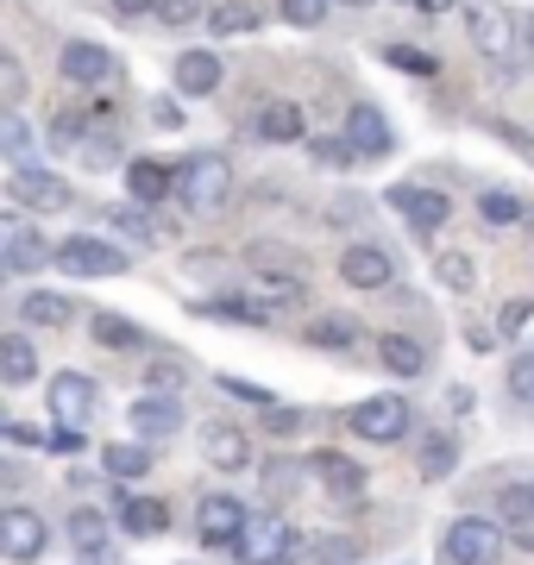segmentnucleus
<instances>
[{
    "label": "nucleus",
    "mask_w": 534,
    "mask_h": 565,
    "mask_svg": "<svg viewBox=\"0 0 534 565\" xmlns=\"http://www.w3.org/2000/svg\"><path fill=\"white\" fill-rule=\"evenodd\" d=\"M177 202L189 214H221L233 202V163L221 151H195V158L177 163Z\"/></svg>",
    "instance_id": "nucleus-1"
},
{
    "label": "nucleus",
    "mask_w": 534,
    "mask_h": 565,
    "mask_svg": "<svg viewBox=\"0 0 534 565\" xmlns=\"http://www.w3.org/2000/svg\"><path fill=\"white\" fill-rule=\"evenodd\" d=\"M246 270H252V302H296L302 296V258L277 239H258L246 252Z\"/></svg>",
    "instance_id": "nucleus-2"
},
{
    "label": "nucleus",
    "mask_w": 534,
    "mask_h": 565,
    "mask_svg": "<svg viewBox=\"0 0 534 565\" xmlns=\"http://www.w3.org/2000/svg\"><path fill=\"white\" fill-rule=\"evenodd\" d=\"M296 546H302V534H296L284 515H252L233 553H239V565H289Z\"/></svg>",
    "instance_id": "nucleus-3"
},
{
    "label": "nucleus",
    "mask_w": 534,
    "mask_h": 565,
    "mask_svg": "<svg viewBox=\"0 0 534 565\" xmlns=\"http://www.w3.org/2000/svg\"><path fill=\"white\" fill-rule=\"evenodd\" d=\"M95 408H102V384L83 377V371H57L51 390H44V415H51L57 427H83Z\"/></svg>",
    "instance_id": "nucleus-4"
},
{
    "label": "nucleus",
    "mask_w": 534,
    "mask_h": 565,
    "mask_svg": "<svg viewBox=\"0 0 534 565\" xmlns=\"http://www.w3.org/2000/svg\"><path fill=\"white\" fill-rule=\"evenodd\" d=\"M503 553V527L491 515H466V522L447 527V541H440V559L447 565H491Z\"/></svg>",
    "instance_id": "nucleus-5"
},
{
    "label": "nucleus",
    "mask_w": 534,
    "mask_h": 565,
    "mask_svg": "<svg viewBox=\"0 0 534 565\" xmlns=\"http://www.w3.org/2000/svg\"><path fill=\"white\" fill-rule=\"evenodd\" d=\"M57 270H70V277H120L132 264H126L120 245L95 239V233H70V239H57Z\"/></svg>",
    "instance_id": "nucleus-6"
},
{
    "label": "nucleus",
    "mask_w": 534,
    "mask_h": 565,
    "mask_svg": "<svg viewBox=\"0 0 534 565\" xmlns=\"http://www.w3.org/2000/svg\"><path fill=\"white\" fill-rule=\"evenodd\" d=\"M346 422H352V434H359V440L396 446L403 434H409V403H403V396H365V403L352 408Z\"/></svg>",
    "instance_id": "nucleus-7"
},
{
    "label": "nucleus",
    "mask_w": 534,
    "mask_h": 565,
    "mask_svg": "<svg viewBox=\"0 0 534 565\" xmlns=\"http://www.w3.org/2000/svg\"><path fill=\"white\" fill-rule=\"evenodd\" d=\"M246 522H252V509L239 503V497L214 490V497H202V509H195V541L202 546H239Z\"/></svg>",
    "instance_id": "nucleus-8"
},
{
    "label": "nucleus",
    "mask_w": 534,
    "mask_h": 565,
    "mask_svg": "<svg viewBox=\"0 0 534 565\" xmlns=\"http://www.w3.org/2000/svg\"><path fill=\"white\" fill-rule=\"evenodd\" d=\"M384 202H391L396 214H403V221H409L415 233H421V239H434V233L447 226V214H452V202L440 195V189H415V182H396Z\"/></svg>",
    "instance_id": "nucleus-9"
},
{
    "label": "nucleus",
    "mask_w": 534,
    "mask_h": 565,
    "mask_svg": "<svg viewBox=\"0 0 534 565\" xmlns=\"http://www.w3.org/2000/svg\"><path fill=\"white\" fill-rule=\"evenodd\" d=\"M44 541H51V527H44L39 509L13 503L7 515H0V546H7V559H13V565H32L44 553Z\"/></svg>",
    "instance_id": "nucleus-10"
},
{
    "label": "nucleus",
    "mask_w": 534,
    "mask_h": 565,
    "mask_svg": "<svg viewBox=\"0 0 534 565\" xmlns=\"http://www.w3.org/2000/svg\"><path fill=\"white\" fill-rule=\"evenodd\" d=\"M63 82H76V88H102V82H114V70H120V57L107 51V44H88V39H70L57 57Z\"/></svg>",
    "instance_id": "nucleus-11"
},
{
    "label": "nucleus",
    "mask_w": 534,
    "mask_h": 565,
    "mask_svg": "<svg viewBox=\"0 0 534 565\" xmlns=\"http://www.w3.org/2000/svg\"><path fill=\"white\" fill-rule=\"evenodd\" d=\"M7 195H13V207H39V214H51V207H70V182L51 177V170H39V163H25V170L7 177Z\"/></svg>",
    "instance_id": "nucleus-12"
},
{
    "label": "nucleus",
    "mask_w": 534,
    "mask_h": 565,
    "mask_svg": "<svg viewBox=\"0 0 534 565\" xmlns=\"http://www.w3.org/2000/svg\"><path fill=\"white\" fill-rule=\"evenodd\" d=\"M340 282H352V289H391L396 282V264L384 245H346L340 252Z\"/></svg>",
    "instance_id": "nucleus-13"
},
{
    "label": "nucleus",
    "mask_w": 534,
    "mask_h": 565,
    "mask_svg": "<svg viewBox=\"0 0 534 565\" xmlns=\"http://www.w3.org/2000/svg\"><path fill=\"white\" fill-rule=\"evenodd\" d=\"M466 25H472L478 51L503 70V63H510V51H515V20H510V13H503V7H472V13H466Z\"/></svg>",
    "instance_id": "nucleus-14"
},
{
    "label": "nucleus",
    "mask_w": 534,
    "mask_h": 565,
    "mask_svg": "<svg viewBox=\"0 0 534 565\" xmlns=\"http://www.w3.org/2000/svg\"><path fill=\"white\" fill-rule=\"evenodd\" d=\"M7 270L13 277H32V270H44V264H57V245L44 239V233H32L25 221H7Z\"/></svg>",
    "instance_id": "nucleus-15"
},
{
    "label": "nucleus",
    "mask_w": 534,
    "mask_h": 565,
    "mask_svg": "<svg viewBox=\"0 0 534 565\" xmlns=\"http://www.w3.org/2000/svg\"><path fill=\"white\" fill-rule=\"evenodd\" d=\"M126 195L139 207H158L164 195H177V163L164 158H132L126 163Z\"/></svg>",
    "instance_id": "nucleus-16"
},
{
    "label": "nucleus",
    "mask_w": 534,
    "mask_h": 565,
    "mask_svg": "<svg viewBox=\"0 0 534 565\" xmlns=\"http://www.w3.org/2000/svg\"><path fill=\"white\" fill-rule=\"evenodd\" d=\"M70 546L83 553V565H114V527L102 509H76L70 515Z\"/></svg>",
    "instance_id": "nucleus-17"
},
{
    "label": "nucleus",
    "mask_w": 534,
    "mask_h": 565,
    "mask_svg": "<svg viewBox=\"0 0 534 565\" xmlns=\"http://www.w3.org/2000/svg\"><path fill=\"white\" fill-rule=\"evenodd\" d=\"M202 459L214 471H252V440L233 422H214V427H202Z\"/></svg>",
    "instance_id": "nucleus-18"
},
{
    "label": "nucleus",
    "mask_w": 534,
    "mask_h": 565,
    "mask_svg": "<svg viewBox=\"0 0 534 565\" xmlns=\"http://www.w3.org/2000/svg\"><path fill=\"white\" fill-rule=\"evenodd\" d=\"M132 434H139L145 446L183 434V408H177V396H151V390H145L139 403H132Z\"/></svg>",
    "instance_id": "nucleus-19"
},
{
    "label": "nucleus",
    "mask_w": 534,
    "mask_h": 565,
    "mask_svg": "<svg viewBox=\"0 0 534 565\" xmlns=\"http://www.w3.org/2000/svg\"><path fill=\"white\" fill-rule=\"evenodd\" d=\"M340 139H346L359 158H384V151H391V120H384L371 102H359L346 114V132H340Z\"/></svg>",
    "instance_id": "nucleus-20"
},
{
    "label": "nucleus",
    "mask_w": 534,
    "mask_h": 565,
    "mask_svg": "<svg viewBox=\"0 0 534 565\" xmlns=\"http://www.w3.org/2000/svg\"><path fill=\"white\" fill-rule=\"evenodd\" d=\"M309 471L321 478V490H328V497H340V503L365 497V465H352L346 452H314Z\"/></svg>",
    "instance_id": "nucleus-21"
},
{
    "label": "nucleus",
    "mask_w": 534,
    "mask_h": 565,
    "mask_svg": "<svg viewBox=\"0 0 534 565\" xmlns=\"http://www.w3.org/2000/svg\"><path fill=\"white\" fill-rule=\"evenodd\" d=\"M252 132H258L265 145H302L309 139V114H302L296 102H270L265 114L252 120Z\"/></svg>",
    "instance_id": "nucleus-22"
},
{
    "label": "nucleus",
    "mask_w": 534,
    "mask_h": 565,
    "mask_svg": "<svg viewBox=\"0 0 534 565\" xmlns=\"http://www.w3.org/2000/svg\"><path fill=\"white\" fill-rule=\"evenodd\" d=\"M221 76H226L221 51H183L177 57V95H214Z\"/></svg>",
    "instance_id": "nucleus-23"
},
{
    "label": "nucleus",
    "mask_w": 534,
    "mask_h": 565,
    "mask_svg": "<svg viewBox=\"0 0 534 565\" xmlns=\"http://www.w3.org/2000/svg\"><path fill=\"white\" fill-rule=\"evenodd\" d=\"M377 364H384L391 377H403V384H409V377H421V371H428V345L409 340V333H384V340H377Z\"/></svg>",
    "instance_id": "nucleus-24"
},
{
    "label": "nucleus",
    "mask_w": 534,
    "mask_h": 565,
    "mask_svg": "<svg viewBox=\"0 0 534 565\" xmlns=\"http://www.w3.org/2000/svg\"><path fill=\"white\" fill-rule=\"evenodd\" d=\"M478 221L503 233V226H528L534 207L522 202V195H510V189H484V195H478Z\"/></svg>",
    "instance_id": "nucleus-25"
},
{
    "label": "nucleus",
    "mask_w": 534,
    "mask_h": 565,
    "mask_svg": "<svg viewBox=\"0 0 534 565\" xmlns=\"http://www.w3.org/2000/svg\"><path fill=\"white\" fill-rule=\"evenodd\" d=\"M120 527L132 534V541H158V534L170 527V509L158 503V497H132V503L120 509Z\"/></svg>",
    "instance_id": "nucleus-26"
},
{
    "label": "nucleus",
    "mask_w": 534,
    "mask_h": 565,
    "mask_svg": "<svg viewBox=\"0 0 534 565\" xmlns=\"http://www.w3.org/2000/svg\"><path fill=\"white\" fill-rule=\"evenodd\" d=\"M0 377H7V390H20V384L39 377V352H32L25 333H7V340H0Z\"/></svg>",
    "instance_id": "nucleus-27"
},
{
    "label": "nucleus",
    "mask_w": 534,
    "mask_h": 565,
    "mask_svg": "<svg viewBox=\"0 0 534 565\" xmlns=\"http://www.w3.org/2000/svg\"><path fill=\"white\" fill-rule=\"evenodd\" d=\"M102 465H107V478H145L151 471V446L145 440H114V446H102Z\"/></svg>",
    "instance_id": "nucleus-28"
},
{
    "label": "nucleus",
    "mask_w": 534,
    "mask_h": 565,
    "mask_svg": "<svg viewBox=\"0 0 534 565\" xmlns=\"http://www.w3.org/2000/svg\"><path fill=\"white\" fill-rule=\"evenodd\" d=\"M70 315H76V302L57 296V289H32V296L20 302V321H32V327H63Z\"/></svg>",
    "instance_id": "nucleus-29"
},
{
    "label": "nucleus",
    "mask_w": 534,
    "mask_h": 565,
    "mask_svg": "<svg viewBox=\"0 0 534 565\" xmlns=\"http://www.w3.org/2000/svg\"><path fill=\"white\" fill-rule=\"evenodd\" d=\"M95 345H114V352H145V333L126 321V315L102 308V315H95Z\"/></svg>",
    "instance_id": "nucleus-30"
},
{
    "label": "nucleus",
    "mask_w": 534,
    "mask_h": 565,
    "mask_svg": "<svg viewBox=\"0 0 534 565\" xmlns=\"http://www.w3.org/2000/svg\"><path fill=\"white\" fill-rule=\"evenodd\" d=\"M309 345L346 352V345H359V321H352V315H321V321H309Z\"/></svg>",
    "instance_id": "nucleus-31"
},
{
    "label": "nucleus",
    "mask_w": 534,
    "mask_h": 565,
    "mask_svg": "<svg viewBox=\"0 0 534 565\" xmlns=\"http://www.w3.org/2000/svg\"><path fill=\"white\" fill-rule=\"evenodd\" d=\"M195 315H207V321H233V327L270 321V308H265V302H233V296H214V302H202Z\"/></svg>",
    "instance_id": "nucleus-32"
},
{
    "label": "nucleus",
    "mask_w": 534,
    "mask_h": 565,
    "mask_svg": "<svg viewBox=\"0 0 534 565\" xmlns=\"http://www.w3.org/2000/svg\"><path fill=\"white\" fill-rule=\"evenodd\" d=\"M452 465H459V440H452V434H428V440H421V478L440 484Z\"/></svg>",
    "instance_id": "nucleus-33"
},
{
    "label": "nucleus",
    "mask_w": 534,
    "mask_h": 565,
    "mask_svg": "<svg viewBox=\"0 0 534 565\" xmlns=\"http://www.w3.org/2000/svg\"><path fill=\"white\" fill-rule=\"evenodd\" d=\"M102 221L114 226V233H126V239H145V245L158 239V226L145 221V207H139V202H114V207H102Z\"/></svg>",
    "instance_id": "nucleus-34"
},
{
    "label": "nucleus",
    "mask_w": 534,
    "mask_h": 565,
    "mask_svg": "<svg viewBox=\"0 0 534 565\" xmlns=\"http://www.w3.org/2000/svg\"><path fill=\"white\" fill-rule=\"evenodd\" d=\"M214 32H221V39H239V32H258V7H252V0H221V7H214Z\"/></svg>",
    "instance_id": "nucleus-35"
},
{
    "label": "nucleus",
    "mask_w": 534,
    "mask_h": 565,
    "mask_svg": "<svg viewBox=\"0 0 534 565\" xmlns=\"http://www.w3.org/2000/svg\"><path fill=\"white\" fill-rule=\"evenodd\" d=\"M434 277L447 282L452 296H472V289H478V270H472L466 252H440V258H434Z\"/></svg>",
    "instance_id": "nucleus-36"
},
{
    "label": "nucleus",
    "mask_w": 534,
    "mask_h": 565,
    "mask_svg": "<svg viewBox=\"0 0 534 565\" xmlns=\"http://www.w3.org/2000/svg\"><path fill=\"white\" fill-rule=\"evenodd\" d=\"M0 145H7L13 170H25V163H32V126H25L20 114H0Z\"/></svg>",
    "instance_id": "nucleus-37"
},
{
    "label": "nucleus",
    "mask_w": 534,
    "mask_h": 565,
    "mask_svg": "<svg viewBox=\"0 0 534 565\" xmlns=\"http://www.w3.org/2000/svg\"><path fill=\"white\" fill-rule=\"evenodd\" d=\"M384 63H391V70H403V76H434V70H440V57H428L421 44H391V51H384Z\"/></svg>",
    "instance_id": "nucleus-38"
},
{
    "label": "nucleus",
    "mask_w": 534,
    "mask_h": 565,
    "mask_svg": "<svg viewBox=\"0 0 534 565\" xmlns=\"http://www.w3.org/2000/svg\"><path fill=\"white\" fill-rule=\"evenodd\" d=\"M277 13H284L289 25H302V32H314V25H328L333 0H277Z\"/></svg>",
    "instance_id": "nucleus-39"
},
{
    "label": "nucleus",
    "mask_w": 534,
    "mask_h": 565,
    "mask_svg": "<svg viewBox=\"0 0 534 565\" xmlns=\"http://www.w3.org/2000/svg\"><path fill=\"white\" fill-rule=\"evenodd\" d=\"M158 20H164V25H195V20H214V0H158Z\"/></svg>",
    "instance_id": "nucleus-40"
},
{
    "label": "nucleus",
    "mask_w": 534,
    "mask_h": 565,
    "mask_svg": "<svg viewBox=\"0 0 534 565\" xmlns=\"http://www.w3.org/2000/svg\"><path fill=\"white\" fill-rule=\"evenodd\" d=\"M496 515H503V522H528L534 515V484H510L503 497H496Z\"/></svg>",
    "instance_id": "nucleus-41"
},
{
    "label": "nucleus",
    "mask_w": 534,
    "mask_h": 565,
    "mask_svg": "<svg viewBox=\"0 0 534 565\" xmlns=\"http://www.w3.org/2000/svg\"><path fill=\"white\" fill-rule=\"evenodd\" d=\"M503 384H510V396H515V403H528V408H534V352L510 359V377H503Z\"/></svg>",
    "instance_id": "nucleus-42"
},
{
    "label": "nucleus",
    "mask_w": 534,
    "mask_h": 565,
    "mask_svg": "<svg viewBox=\"0 0 534 565\" xmlns=\"http://www.w3.org/2000/svg\"><path fill=\"white\" fill-rule=\"evenodd\" d=\"M309 151H314V163H321V170H346V163L359 158L346 139H309Z\"/></svg>",
    "instance_id": "nucleus-43"
},
{
    "label": "nucleus",
    "mask_w": 534,
    "mask_h": 565,
    "mask_svg": "<svg viewBox=\"0 0 534 565\" xmlns=\"http://www.w3.org/2000/svg\"><path fill=\"white\" fill-rule=\"evenodd\" d=\"M528 321H534V302H503L496 308V333H503V340L528 333Z\"/></svg>",
    "instance_id": "nucleus-44"
},
{
    "label": "nucleus",
    "mask_w": 534,
    "mask_h": 565,
    "mask_svg": "<svg viewBox=\"0 0 534 565\" xmlns=\"http://www.w3.org/2000/svg\"><path fill=\"white\" fill-rule=\"evenodd\" d=\"M0 88H7V114H20V102H25V70H20V57H0Z\"/></svg>",
    "instance_id": "nucleus-45"
},
{
    "label": "nucleus",
    "mask_w": 534,
    "mask_h": 565,
    "mask_svg": "<svg viewBox=\"0 0 534 565\" xmlns=\"http://www.w3.org/2000/svg\"><path fill=\"white\" fill-rule=\"evenodd\" d=\"M44 452H63V459L83 452V427H51V434H44Z\"/></svg>",
    "instance_id": "nucleus-46"
},
{
    "label": "nucleus",
    "mask_w": 534,
    "mask_h": 565,
    "mask_svg": "<svg viewBox=\"0 0 534 565\" xmlns=\"http://www.w3.org/2000/svg\"><path fill=\"white\" fill-rule=\"evenodd\" d=\"M221 390H226V396H239V403H258V408H277V403H270V390H258V384H246V377H221Z\"/></svg>",
    "instance_id": "nucleus-47"
},
{
    "label": "nucleus",
    "mask_w": 534,
    "mask_h": 565,
    "mask_svg": "<svg viewBox=\"0 0 534 565\" xmlns=\"http://www.w3.org/2000/svg\"><path fill=\"white\" fill-rule=\"evenodd\" d=\"M151 126H164V132H177V126H183V107L170 102V95H158V102H151Z\"/></svg>",
    "instance_id": "nucleus-48"
},
{
    "label": "nucleus",
    "mask_w": 534,
    "mask_h": 565,
    "mask_svg": "<svg viewBox=\"0 0 534 565\" xmlns=\"http://www.w3.org/2000/svg\"><path fill=\"white\" fill-rule=\"evenodd\" d=\"M265 427H270V434H296V427H302V408H284V403H277V408L265 415Z\"/></svg>",
    "instance_id": "nucleus-49"
},
{
    "label": "nucleus",
    "mask_w": 534,
    "mask_h": 565,
    "mask_svg": "<svg viewBox=\"0 0 534 565\" xmlns=\"http://www.w3.org/2000/svg\"><path fill=\"white\" fill-rule=\"evenodd\" d=\"M145 384H158V390H177V384H183V371H177L170 359H158L151 371H145Z\"/></svg>",
    "instance_id": "nucleus-50"
},
{
    "label": "nucleus",
    "mask_w": 534,
    "mask_h": 565,
    "mask_svg": "<svg viewBox=\"0 0 534 565\" xmlns=\"http://www.w3.org/2000/svg\"><path fill=\"white\" fill-rule=\"evenodd\" d=\"M120 20H145V13H158V0H107Z\"/></svg>",
    "instance_id": "nucleus-51"
},
{
    "label": "nucleus",
    "mask_w": 534,
    "mask_h": 565,
    "mask_svg": "<svg viewBox=\"0 0 534 565\" xmlns=\"http://www.w3.org/2000/svg\"><path fill=\"white\" fill-rule=\"evenodd\" d=\"M7 446H44V440H39L25 422H7Z\"/></svg>",
    "instance_id": "nucleus-52"
},
{
    "label": "nucleus",
    "mask_w": 534,
    "mask_h": 565,
    "mask_svg": "<svg viewBox=\"0 0 534 565\" xmlns=\"http://www.w3.org/2000/svg\"><path fill=\"white\" fill-rule=\"evenodd\" d=\"M522 44H528V51H534V7H528V13H522Z\"/></svg>",
    "instance_id": "nucleus-53"
},
{
    "label": "nucleus",
    "mask_w": 534,
    "mask_h": 565,
    "mask_svg": "<svg viewBox=\"0 0 534 565\" xmlns=\"http://www.w3.org/2000/svg\"><path fill=\"white\" fill-rule=\"evenodd\" d=\"M440 7H452V0H421V13H440Z\"/></svg>",
    "instance_id": "nucleus-54"
},
{
    "label": "nucleus",
    "mask_w": 534,
    "mask_h": 565,
    "mask_svg": "<svg viewBox=\"0 0 534 565\" xmlns=\"http://www.w3.org/2000/svg\"><path fill=\"white\" fill-rule=\"evenodd\" d=\"M515 541H522V546H528V553H534V527H522V534H515Z\"/></svg>",
    "instance_id": "nucleus-55"
},
{
    "label": "nucleus",
    "mask_w": 534,
    "mask_h": 565,
    "mask_svg": "<svg viewBox=\"0 0 534 565\" xmlns=\"http://www.w3.org/2000/svg\"><path fill=\"white\" fill-rule=\"evenodd\" d=\"M403 7H421V0H403Z\"/></svg>",
    "instance_id": "nucleus-56"
},
{
    "label": "nucleus",
    "mask_w": 534,
    "mask_h": 565,
    "mask_svg": "<svg viewBox=\"0 0 534 565\" xmlns=\"http://www.w3.org/2000/svg\"><path fill=\"white\" fill-rule=\"evenodd\" d=\"M352 7H365V0H352Z\"/></svg>",
    "instance_id": "nucleus-57"
}]
</instances>
